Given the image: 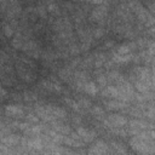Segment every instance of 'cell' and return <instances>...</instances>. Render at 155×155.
Returning a JSON list of instances; mask_svg holds the SVG:
<instances>
[{"mask_svg": "<svg viewBox=\"0 0 155 155\" xmlns=\"http://www.w3.org/2000/svg\"><path fill=\"white\" fill-rule=\"evenodd\" d=\"M131 51H132V50H131V47L128 46V44H125V45H120V46L116 48L115 53H117V54H128V53H132Z\"/></svg>", "mask_w": 155, "mask_h": 155, "instance_id": "cell-17", "label": "cell"}, {"mask_svg": "<svg viewBox=\"0 0 155 155\" xmlns=\"http://www.w3.org/2000/svg\"><path fill=\"white\" fill-rule=\"evenodd\" d=\"M51 125H52V130H54L56 132H58V133H61V134H68V133H70V128H69L68 126L61 124L58 120L51 122Z\"/></svg>", "mask_w": 155, "mask_h": 155, "instance_id": "cell-14", "label": "cell"}, {"mask_svg": "<svg viewBox=\"0 0 155 155\" xmlns=\"http://www.w3.org/2000/svg\"><path fill=\"white\" fill-rule=\"evenodd\" d=\"M107 12H108V8H107V6H103V5H101V6L96 7V8H94V10L91 12V19L96 21L97 23H101V24H103V19L105 18V16H107Z\"/></svg>", "mask_w": 155, "mask_h": 155, "instance_id": "cell-6", "label": "cell"}, {"mask_svg": "<svg viewBox=\"0 0 155 155\" xmlns=\"http://www.w3.org/2000/svg\"><path fill=\"white\" fill-rule=\"evenodd\" d=\"M85 93H87L88 96H96L97 92H98V87L94 82L92 81H85L84 85H82V90Z\"/></svg>", "mask_w": 155, "mask_h": 155, "instance_id": "cell-11", "label": "cell"}, {"mask_svg": "<svg viewBox=\"0 0 155 155\" xmlns=\"http://www.w3.org/2000/svg\"><path fill=\"white\" fill-rule=\"evenodd\" d=\"M12 46H13V48H16V50H21V48H22L23 44H22V39H21L19 35H17V36H15V38L12 39Z\"/></svg>", "mask_w": 155, "mask_h": 155, "instance_id": "cell-21", "label": "cell"}, {"mask_svg": "<svg viewBox=\"0 0 155 155\" xmlns=\"http://www.w3.org/2000/svg\"><path fill=\"white\" fill-rule=\"evenodd\" d=\"M91 113H92L97 119H102V116H104V109H103L102 107H98V105L92 107Z\"/></svg>", "mask_w": 155, "mask_h": 155, "instance_id": "cell-19", "label": "cell"}, {"mask_svg": "<svg viewBox=\"0 0 155 155\" xmlns=\"http://www.w3.org/2000/svg\"><path fill=\"white\" fill-rule=\"evenodd\" d=\"M41 86H42L45 90L50 91V92H56V93H58V92L62 91V87H61L57 82H52V81H42V82H41Z\"/></svg>", "mask_w": 155, "mask_h": 155, "instance_id": "cell-15", "label": "cell"}, {"mask_svg": "<svg viewBox=\"0 0 155 155\" xmlns=\"http://www.w3.org/2000/svg\"><path fill=\"white\" fill-rule=\"evenodd\" d=\"M47 107H48L50 111L52 113V115H53L57 120H62V119H64V117L67 116V111H65L64 109H62V108H59V107H56V105H47Z\"/></svg>", "mask_w": 155, "mask_h": 155, "instance_id": "cell-13", "label": "cell"}, {"mask_svg": "<svg viewBox=\"0 0 155 155\" xmlns=\"http://www.w3.org/2000/svg\"><path fill=\"white\" fill-rule=\"evenodd\" d=\"M104 29L103 28H97V29H94L93 31H92V38L93 39H99V38H102L103 35H104Z\"/></svg>", "mask_w": 155, "mask_h": 155, "instance_id": "cell-25", "label": "cell"}, {"mask_svg": "<svg viewBox=\"0 0 155 155\" xmlns=\"http://www.w3.org/2000/svg\"><path fill=\"white\" fill-rule=\"evenodd\" d=\"M46 10H47V12L48 13H51V15H53V16H59V7H58V5L56 4V2H50L48 5H47V7H46Z\"/></svg>", "mask_w": 155, "mask_h": 155, "instance_id": "cell-16", "label": "cell"}, {"mask_svg": "<svg viewBox=\"0 0 155 155\" xmlns=\"http://www.w3.org/2000/svg\"><path fill=\"white\" fill-rule=\"evenodd\" d=\"M23 99H24L25 102L35 101V99H36V94H34L33 92H24V93H23Z\"/></svg>", "mask_w": 155, "mask_h": 155, "instance_id": "cell-26", "label": "cell"}, {"mask_svg": "<svg viewBox=\"0 0 155 155\" xmlns=\"http://www.w3.org/2000/svg\"><path fill=\"white\" fill-rule=\"evenodd\" d=\"M73 1H79V0H73Z\"/></svg>", "mask_w": 155, "mask_h": 155, "instance_id": "cell-31", "label": "cell"}, {"mask_svg": "<svg viewBox=\"0 0 155 155\" xmlns=\"http://www.w3.org/2000/svg\"><path fill=\"white\" fill-rule=\"evenodd\" d=\"M76 133L79 134V137L85 143H90V142H92V140L96 139V132H93L91 130H87V128H85L82 126H79L76 128Z\"/></svg>", "mask_w": 155, "mask_h": 155, "instance_id": "cell-5", "label": "cell"}, {"mask_svg": "<svg viewBox=\"0 0 155 155\" xmlns=\"http://www.w3.org/2000/svg\"><path fill=\"white\" fill-rule=\"evenodd\" d=\"M19 12H21V8H19L17 5L10 6V7H8V10H7V15H8L10 17H12V16H15V15H18Z\"/></svg>", "mask_w": 155, "mask_h": 155, "instance_id": "cell-23", "label": "cell"}, {"mask_svg": "<svg viewBox=\"0 0 155 155\" xmlns=\"http://www.w3.org/2000/svg\"><path fill=\"white\" fill-rule=\"evenodd\" d=\"M58 75H59V78H62L63 80L68 81V80H70V78H71V70H70V68L61 69L59 73H58Z\"/></svg>", "mask_w": 155, "mask_h": 155, "instance_id": "cell-18", "label": "cell"}, {"mask_svg": "<svg viewBox=\"0 0 155 155\" xmlns=\"http://www.w3.org/2000/svg\"><path fill=\"white\" fill-rule=\"evenodd\" d=\"M130 143H131V147L137 153H142V154H151L153 153V142H150V140H144V139L134 136Z\"/></svg>", "mask_w": 155, "mask_h": 155, "instance_id": "cell-1", "label": "cell"}, {"mask_svg": "<svg viewBox=\"0 0 155 155\" xmlns=\"http://www.w3.org/2000/svg\"><path fill=\"white\" fill-rule=\"evenodd\" d=\"M108 151H109L108 145L103 140H97V143L88 150L90 154H104V153H108Z\"/></svg>", "mask_w": 155, "mask_h": 155, "instance_id": "cell-10", "label": "cell"}, {"mask_svg": "<svg viewBox=\"0 0 155 155\" xmlns=\"http://www.w3.org/2000/svg\"><path fill=\"white\" fill-rule=\"evenodd\" d=\"M133 59V53H128V54H117V53H113V62L114 63H128Z\"/></svg>", "mask_w": 155, "mask_h": 155, "instance_id": "cell-12", "label": "cell"}, {"mask_svg": "<svg viewBox=\"0 0 155 155\" xmlns=\"http://www.w3.org/2000/svg\"><path fill=\"white\" fill-rule=\"evenodd\" d=\"M97 82L101 87H105L107 84H108V79H107V75H103V74H98L97 75Z\"/></svg>", "mask_w": 155, "mask_h": 155, "instance_id": "cell-22", "label": "cell"}, {"mask_svg": "<svg viewBox=\"0 0 155 155\" xmlns=\"http://www.w3.org/2000/svg\"><path fill=\"white\" fill-rule=\"evenodd\" d=\"M127 124L130 125V133L131 134H137L144 130H148V125L140 120H132Z\"/></svg>", "mask_w": 155, "mask_h": 155, "instance_id": "cell-8", "label": "cell"}, {"mask_svg": "<svg viewBox=\"0 0 155 155\" xmlns=\"http://www.w3.org/2000/svg\"><path fill=\"white\" fill-rule=\"evenodd\" d=\"M103 122H104L105 127H108V128L110 130L111 127H124V126L127 125L128 121H127L126 117H124V116H121V115L110 114Z\"/></svg>", "mask_w": 155, "mask_h": 155, "instance_id": "cell-2", "label": "cell"}, {"mask_svg": "<svg viewBox=\"0 0 155 155\" xmlns=\"http://www.w3.org/2000/svg\"><path fill=\"white\" fill-rule=\"evenodd\" d=\"M5 96H6V91L0 86V98H4Z\"/></svg>", "mask_w": 155, "mask_h": 155, "instance_id": "cell-30", "label": "cell"}, {"mask_svg": "<svg viewBox=\"0 0 155 155\" xmlns=\"http://www.w3.org/2000/svg\"><path fill=\"white\" fill-rule=\"evenodd\" d=\"M114 45H115V42L111 41V40H110V41H105V44H104V46H105L107 48H110V47H113Z\"/></svg>", "mask_w": 155, "mask_h": 155, "instance_id": "cell-29", "label": "cell"}, {"mask_svg": "<svg viewBox=\"0 0 155 155\" xmlns=\"http://www.w3.org/2000/svg\"><path fill=\"white\" fill-rule=\"evenodd\" d=\"M104 105L108 110H124V109H127V107H128L127 102H122L120 99L108 101L104 103Z\"/></svg>", "mask_w": 155, "mask_h": 155, "instance_id": "cell-9", "label": "cell"}, {"mask_svg": "<svg viewBox=\"0 0 155 155\" xmlns=\"http://www.w3.org/2000/svg\"><path fill=\"white\" fill-rule=\"evenodd\" d=\"M79 105L82 107V108H90V107H91V102L87 101V99H80Z\"/></svg>", "mask_w": 155, "mask_h": 155, "instance_id": "cell-28", "label": "cell"}, {"mask_svg": "<svg viewBox=\"0 0 155 155\" xmlns=\"http://www.w3.org/2000/svg\"><path fill=\"white\" fill-rule=\"evenodd\" d=\"M25 117H27V121H28L29 124H30V122H31V124H38L39 120H40L39 116H38L36 114H33V113H29Z\"/></svg>", "mask_w": 155, "mask_h": 155, "instance_id": "cell-24", "label": "cell"}, {"mask_svg": "<svg viewBox=\"0 0 155 155\" xmlns=\"http://www.w3.org/2000/svg\"><path fill=\"white\" fill-rule=\"evenodd\" d=\"M40 17H42V18H45L46 16H47V10L44 7V6H38V8H36V11H35Z\"/></svg>", "mask_w": 155, "mask_h": 155, "instance_id": "cell-27", "label": "cell"}, {"mask_svg": "<svg viewBox=\"0 0 155 155\" xmlns=\"http://www.w3.org/2000/svg\"><path fill=\"white\" fill-rule=\"evenodd\" d=\"M17 74L19 75V78L23 80V81H25V82H31L33 80H34V78H35V75H34V73L29 69V68H27V67H23V65H21V64H17Z\"/></svg>", "mask_w": 155, "mask_h": 155, "instance_id": "cell-4", "label": "cell"}, {"mask_svg": "<svg viewBox=\"0 0 155 155\" xmlns=\"http://www.w3.org/2000/svg\"><path fill=\"white\" fill-rule=\"evenodd\" d=\"M0 142L2 144H5L6 147H16V145H19L21 142H22V138L17 134H6V136H2L0 137Z\"/></svg>", "mask_w": 155, "mask_h": 155, "instance_id": "cell-7", "label": "cell"}, {"mask_svg": "<svg viewBox=\"0 0 155 155\" xmlns=\"http://www.w3.org/2000/svg\"><path fill=\"white\" fill-rule=\"evenodd\" d=\"M5 114L6 116H10V117L21 119V117H24V109L19 104H8L5 107Z\"/></svg>", "mask_w": 155, "mask_h": 155, "instance_id": "cell-3", "label": "cell"}, {"mask_svg": "<svg viewBox=\"0 0 155 155\" xmlns=\"http://www.w3.org/2000/svg\"><path fill=\"white\" fill-rule=\"evenodd\" d=\"M2 31L5 34L6 38H11L13 34H15V30H13V27L11 24H4L2 25Z\"/></svg>", "mask_w": 155, "mask_h": 155, "instance_id": "cell-20", "label": "cell"}]
</instances>
